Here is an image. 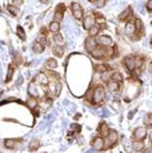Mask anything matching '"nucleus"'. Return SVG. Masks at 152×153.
<instances>
[{
  "instance_id": "1",
  "label": "nucleus",
  "mask_w": 152,
  "mask_h": 153,
  "mask_svg": "<svg viewBox=\"0 0 152 153\" xmlns=\"http://www.w3.org/2000/svg\"><path fill=\"white\" fill-rule=\"evenodd\" d=\"M104 97H106V92H104V89H103V87H101V86H98V87L93 90L92 101H93V103H95V104L101 103V102L103 101V99H104Z\"/></svg>"
},
{
  "instance_id": "2",
  "label": "nucleus",
  "mask_w": 152,
  "mask_h": 153,
  "mask_svg": "<svg viewBox=\"0 0 152 153\" xmlns=\"http://www.w3.org/2000/svg\"><path fill=\"white\" fill-rule=\"evenodd\" d=\"M117 139H118V134L116 131H111L107 134V141H106V146L107 148H111L115 143L117 142Z\"/></svg>"
},
{
  "instance_id": "3",
  "label": "nucleus",
  "mask_w": 152,
  "mask_h": 153,
  "mask_svg": "<svg viewBox=\"0 0 152 153\" xmlns=\"http://www.w3.org/2000/svg\"><path fill=\"white\" fill-rule=\"evenodd\" d=\"M71 10H72L73 16L77 19H81L82 18V8H81V6L78 2H73L72 5H71Z\"/></svg>"
},
{
  "instance_id": "4",
  "label": "nucleus",
  "mask_w": 152,
  "mask_h": 153,
  "mask_svg": "<svg viewBox=\"0 0 152 153\" xmlns=\"http://www.w3.org/2000/svg\"><path fill=\"white\" fill-rule=\"evenodd\" d=\"M97 42L101 46H104V47H111L113 44L112 39L108 36H100L97 39Z\"/></svg>"
},
{
  "instance_id": "5",
  "label": "nucleus",
  "mask_w": 152,
  "mask_h": 153,
  "mask_svg": "<svg viewBox=\"0 0 152 153\" xmlns=\"http://www.w3.org/2000/svg\"><path fill=\"white\" fill-rule=\"evenodd\" d=\"M94 22H95V19L92 15H88L87 17H85L83 19V27L85 29L89 30L92 26H94Z\"/></svg>"
},
{
  "instance_id": "6",
  "label": "nucleus",
  "mask_w": 152,
  "mask_h": 153,
  "mask_svg": "<svg viewBox=\"0 0 152 153\" xmlns=\"http://www.w3.org/2000/svg\"><path fill=\"white\" fill-rule=\"evenodd\" d=\"M35 81H36V83H40V84H48L49 83V80L44 72L38 73L35 77Z\"/></svg>"
},
{
  "instance_id": "7",
  "label": "nucleus",
  "mask_w": 152,
  "mask_h": 153,
  "mask_svg": "<svg viewBox=\"0 0 152 153\" xmlns=\"http://www.w3.org/2000/svg\"><path fill=\"white\" fill-rule=\"evenodd\" d=\"M28 93H29L30 97L32 98H37L39 95V92H38V89L36 87V81H32L28 87Z\"/></svg>"
},
{
  "instance_id": "8",
  "label": "nucleus",
  "mask_w": 152,
  "mask_h": 153,
  "mask_svg": "<svg viewBox=\"0 0 152 153\" xmlns=\"http://www.w3.org/2000/svg\"><path fill=\"white\" fill-rule=\"evenodd\" d=\"M124 65H125V67L129 70H133L136 68V58H133L131 56L127 57V58L124 59Z\"/></svg>"
},
{
  "instance_id": "9",
  "label": "nucleus",
  "mask_w": 152,
  "mask_h": 153,
  "mask_svg": "<svg viewBox=\"0 0 152 153\" xmlns=\"http://www.w3.org/2000/svg\"><path fill=\"white\" fill-rule=\"evenodd\" d=\"M147 137V130L145 128H138L134 131V138L137 140H143Z\"/></svg>"
},
{
  "instance_id": "10",
  "label": "nucleus",
  "mask_w": 152,
  "mask_h": 153,
  "mask_svg": "<svg viewBox=\"0 0 152 153\" xmlns=\"http://www.w3.org/2000/svg\"><path fill=\"white\" fill-rule=\"evenodd\" d=\"M92 146H93L94 150L100 151L102 148L104 146V141H103V139L102 138H95L93 140V142H92Z\"/></svg>"
},
{
  "instance_id": "11",
  "label": "nucleus",
  "mask_w": 152,
  "mask_h": 153,
  "mask_svg": "<svg viewBox=\"0 0 152 153\" xmlns=\"http://www.w3.org/2000/svg\"><path fill=\"white\" fill-rule=\"evenodd\" d=\"M97 40H94L93 38H88L87 40H86V49H87L88 51H91L93 50V49H95V47H97Z\"/></svg>"
},
{
  "instance_id": "12",
  "label": "nucleus",
  "mask_w": 152,
  "mask_h": 153,
  "mask_svg": "<svg viewBox=\"0 0 152 153\" xmlns=\"http://www.w3.org/2000/svg\"><path fill=\"white\" fill-rule=\"evenodd\" d=\"M136 31V24L133 21H129L127 24H125V33L128 36H132Z\"/></svg>"
},
{
  "instance_id": "13",
  "label": "nucleus",
  "mask_w": 152,
  "mask_h": 153,
  "mask_svg": "<svg viewBox=\"0 0 152 153\" xmlns=\"http://www.w3.org/2000/svg\"><path fill=\"white\" fill-rule=\"evenodd\" d=\"M91 56L95 59H101L106 56V51L100 49V48H99V49L95 48V49H93V50L91 51Z\"/></svg>"
},
{
  "instance_id": "14",
  "label": "nucleus",
  "mask_w": 152,
  "mask_h": 153,
  "mask_svg": "<svg viewBox=\"0 0 152 153\" xmlns=\"http://www.w3.org/2000/svg\"><path fill=\"white\" fill-rule=\"evenodd\" d=\"M18 141H20V140H15V139H7V140L5 141V146H6L7 149H15L16 146H17Z\"/></svg>"
},
{
  "instance_id": "15",
  "label": "nucleus",
  "mask_w": 152,
  "mask_h": 153,
  "mask_svg": "<svg viewBox=\"0 0 152 153\" xmlns=\"http://www.w3.org/2000/svg\"><path fill=\"white\" fill-rule=\"evenodd\" d=\"M32 49H33V52H36V53H42L44 50V46L41 42H35L33 44V47H32Z\"/></svg>"
},
{
  "instance_id": "16",
  "label": "nucleus",
  "mask_w": 152,
  "mask_h": 153,
  "mask_svg": "<svg viewBox=\"0 0 152 153\" xmlns=\"http://www.w3.org/2000/svg\"><path fill=\"white\" fill-rule=\"evenodd\" d=\"M53 54H56L57 57H62L63 56V48L60 44L55 46L53 47Z\"/></svg>"
},
{
  "instance_id": "17",
  "label": "nucleus",
  "mask_w": 152,
  "mask_h": 153,
  "mask_svg": "<svg viewBox=\"0 0 152 153\" xmlns=\"http://www.w3.org/2000/svg\"><path fill=\"white\" fill-rule=\"evenodd\" d=\"M40 146V142H39V140L38 139H33L31 142L29 143V149L30 151H36L37 149L39 148Z\"/></svg>"
},
{
  "instance_id": "18",
  "label": "nucleus",
  "mask_w": 152,
  "mask_h": 153,
  "mask_svg": "<svg viewBox=\"0 0 152 153\" xmlns=\"http://www.w3.org/2000/svg\"><path fill=\"white\" fill-rule=\"evenodd\" d=\"M143 146H145V143L142 142V141H136L134 143H133V150L136 151V152H139V151H142L143 150Z\"/></svg>"
},
{
  "instance_id": "19",
  "label": "nucleus",
  "mask_w": 152,
  "mask_h": 153,
  "mask_svg": "<svg viewBox=\"0 0 152 153\" xmlns=\"http://www.w3.org/2000/svg\"><path fill=\"white\" fill-rule=\"evenodd\" d=\"M130 15H131V9H130V8H127V9L123 11L122 14L119 16V19H120L121 21H124L125 19H128V18L130 17Z\"/></svg>"
},
{
  "instance_id": "20",
  "label": "nucleus",
  "mask_w": 152,
  "mask_h": 153,
  "mask_svg": "<svg viewBox=\"0 0 152 153\" xmlns=\"http://www.w3.org/2000/svg\"><path fill=\"white\" fill-rule=\"evenodd\" d=\"M49 29H50V31H52L53 33H55V32H58L59 30H60V24H59V22L52 21L50 23V26H49Z\"/></svg>"
},
{
  "instance_id": "21",
  "label": "nucleus",
  "mask_w": 152,
  "mask_h": 153,
  "mask_svg": "<svg viewBox=\"0 0 152 153\" xmlns=\"http://www.w3.org/2000/svg\"><path fill=\"white\" fill-rule=\"evenodd\" d=\"M7 9H8V11H9L12 16H17L19 14V9H18L17 6H15V5H11V6L9 5L7 7Z\"/></svg>"
},
{
  "instance_id": "22",
  "label": "nucleus",
  "mask_w": 152,
  "mask_h": 153,
  "mask_svg": "<svg viewBox=\"0 0 152 153\" xmlns=\"http://www.w3.org/2000/svg\"><path fill=\"white\" fill-rule=\"evenodd\" d=\"M98 130H99V132L101 133L102 135H107L108 134V125L106 123H101L100 126L98 128Z\"/></svg>"
},
{
  "instance_id": "23",
  "label": "nucleus",
  "mask_w": 152,
  "mask_h": 153,
  "mask_svg": "<svg viewBox=\"0 0 152 153\" xmlns=\"http://www.w3.org/2000/svg\"><path fill=\"white\" fill-rule=\"evenodd\" d=\"M14 66L12 65H10L9 68H8V72H7V77H6V82H9V81L11 80V78H12V74H14Z\"/></svg>"
},
{
  "instance_id": "24",
  "label": "nucleus",
  "mask_w": 152,
  "mask_h": 153,
  "mask_svg": "<svg viewBox=\"0 0 152 153\" xmlns=\"http://www.w3.org/2000/svg\"><path fill=\"white\" fill-rule=\"evenodd\" d=\"M94 69H95V71H98V72L109 71V68L106 66V65H95V66H94Z\"/></svg>"
},
{
  "instance_id": "25",
  "label": "nucleus",
  "mask_w": 152,
  "mask_h": 153,
  "mask_svg": "<svg viewBox=\"0 0 152 153\" xmlns=\"http://www.w3.org/2000/svg\"><path fill=\"white\" fill-rule=\"evenodd\" d=\"M108 87L111 91H116V90L119 89V84H118V82H117V81L113 80V81H110V82H109Z\"/></svg>"
},
{
  "instance_id": "26",
  "label": "nucleus",
  "mask_w": 152,
  "mask_h": 153,
  "mask_svg": "<svg viewBox=\"0 0 152 153\" xmlns=\"http://www.w3.org/2000/svg\"><path fill=\"white\" fill-rule=\"evenodd\" d=\"M143 122L145 125H152V113H147V116L143 118Z\"/></svg>"
},
{
  "instance_id": "27",
  "label": "nucleus",
  "mask_w": 152,
  "mask_h": 153,
  "mask_svg": "<svg viewBox=\"0 0 152 153\" xmlns=\"http://www.w3.org/2000/svg\"><path fill=\"white\" fill-rule=\"evenodd\" d=\"M57 66H58V63H57V61L55 59H49L47 61V67L50 68V69H55V68H57Z\"/></svg>"
},
{
  "instance_id": "28",
  "label": "nucleus",
  "mask_w": 152,
  "mask_h": 153,
  "mask_svg": "<svg viewBox=\"0 0 152 153\" xmlns=\"http://www.w3.org/2000/svg\"><path fill=\"white\" fill-rule=\"evenodd\" d=\"M17 33H18V36H19V38H20L21 40H26V33H25V31L22 29V27L18 26V28H17Z\"/></svg>"
},
{
  "instance_id": "29",
  "label": "nucleus",
  "mask_w": 152,
  "mask_h": 153,
  "mask_svg": "<svg viewBox=\"0 0 152 153\" xmlns=\"http://www.w3.org/2000/svg\"><path fill=\"white\" fill-rule=\"evenodd\" d=\"M99 27L98 26H92L90 29H89V35L91 37H93V36H95V35H98V32H99Z\"/></svg>"
},
{
  "instance_id": "30",
  "label": "nucleus",
  "mask_w": 152,
  "mask_h": 153,
  "mask_svg": "<svg viewBox=\"0 0 152 153\" xmlns=\"http://www.w3.org/2000/svg\"><path fill=\"white\" fill-rule=\"evenodd\" d=\"M111 79L117 81V82H120V81H122V75H121V73L120 72H115V73H112Z\"/></svg>"
},
{
  "instance_id": "31",
  "label": "nucleus",
  "mask_w": 152,
  "mask_h": 153,
  "mask_svg": "<svg viewBox=\"0 0 152 153\" xmlns=\"http://www.w3.org/2000/svg\"><path fill=\"white\" fill-rule=\"evenodd\" d=\"M61 88H62V86H61V83H57V86H56V88L53 89V95H56V97H58L59 95H60V92H61Z\"/></svg>"
},
{
  "instance_id": "32",
  "label": "nucleus",
  "mask_w": 152,
  "mask_h": 153,
  "mask_svg": "<svg viewBox=\"0 0 152 153\" xmlns=\"http://www.w3.org/2000/svg\"><path fill=\"white\" fill-rule=\"evenodd\" d=\"M62 17H63V12H60V11H56L55 14V21H61L62 20Z\"/></svg>"
},
{
  "instance_id": "33",
  "label": "nucleus",
  "mask_w": 152,
  "mask_h": 153,
  "mask_svg": "<svg viewBox=\"0 0 152 153\" xmlns=\"http://www.w3.org/2000/svg\"><path fill=\"white\" fill-rule=\"evenodd\" d=\"M28 105H29L30 109L35 110V108H37V105H38L37 100H35V99H31V100H29V101H28Z\"/></svg>"
},
{
  "instance_id": "34",
  "label": "nucleus",
  "mask_w": 152,
  "mask_h": 153,
  "mask_svg": "<svg viewBox=\"0 0 152 153\" xmlns=\"http://www.w3.org/2000/svg\"><path fill=\"white\" fill-rule=\"evenodd\" d=\"M93 2L98 8H102L106 3V0H93Z\"/></svg>"
},
{
  "instance_id": "35",
  "label": "nucleus",
  "mask_w": 152,
  "mask_h": 153,
  "mask_svg": "<svg viewBox=\"0 0 152 153\" xmlns=\"http://www.w3.org/2000/svg\"><path fill=\"white\" fill-rule=\"evenodd\" d=\"M53 39H55V41L59 44H61V42H62V40H63V39H62V36H61V35H59V33L55 35V36H53Z\"/></svg>"
},
{
  "instance_id": "36",
  "label": "nucleus",
  "mask_w": 152,
  "mask_h": 153,
  "mask_svg": "<svg viewBox=\"0 0 152 153\" xmlns=\"http://www.w3.org/2000/svg\"><path fill=\"white\" fill-rule=\"evenodd\" d=\"M56 11L65 12V6L63 5V3H59L58 6H57V9H56Z\"/></svg>"
},
{
  "instance_id": "37",
  "label": "nucleus",
  "mask_w": 152,
  "mask_h": 153,
  "mask_svg": "<svg viewBox=\"0 0 152 153\" xmlns=\"http://www.w3.org/2000/svg\"><path fill=\"white\" fill-rule=\"evenodd\" d=\"M142 63H143L142 59L140 58V57H137V58H136V67H137V68H139V67L142 66Z\"/></svg>"
},
{
  "instance_id": "38",
  "label": "nucleus",
  "mask_w": 152,
  "mask_h": 153,
  "mask_svg": "<svg viewBox=\"0 0 152 153\" xmlns=\"http://www.w3.org/2000/svg\"><path fill=\"white\" fill-rule=\"evenodd\" d=\"M71 128H72L76 132H79L80 130H81V126H80L79 124H72V125H71Z\"/></svg>"
},
{
  "instance_id": "39",
  "label": "nucleus",
  "mask_w": 152,
  "mask_h": 153,
  "mask_svg": "<svg viewBox=\"0 0 152 153\" xmlns=\"http://www.w3.org/2000/svg\"><path fill=\"white\" fill-rule=\"evenodd\" d=\"M111 75H112V74H110V73H108L107 71H104V74L102 75V79H103V80H108V78H110Z\"/></svg>"
},
{
  "instance_id": "40",
  "label": "nucleus",
  "mask_w": 152,
  "mask_h": 153,
  "mask_svg": "<svg viewBox=\"0 0 152 153\" xmlns=\"http://www.w3.org/2000/svg\"><path fill=\"white\" fill-rule=\"evenodd\" d=\"M12 2H14V5L15 6H20V5H22V2H23V0H12Z\"/></svg>"
},
{
  "instance_id": "41",
  "label": "nucleus",
  "mask_w": 152,
  "mask_h": 153,
  "mask_svg": "<svg viewBox=\"0 0 152 153\" xmlns=\"http://www.w3.org/2000/svg\"><path fill=\"white\" fill-rule=\"evenodd\" d=\"M136 23H137V24H136V30L141 29V20H139V19H138L137 21H136Z\"/></svg>"
},
{
  "instance_id": "42",
  "label": "nucleus",
  "mask_w": 152,
  "mask_h": 153,
  "mask_svg": "<svg viewBox=\"0 0 152 153\" xmlns=\"http://www.w3.org/2000/svg\"><path fill=\"white\" fill-rule=\"evenodd\" d=\"M147 8H148V10H149V11H152V0H150V1L148 2Z\"/></svg>"
},
{
  "instance_id": "43",
  "label": "nucleus",
  "mask_w": 152,
  "mask_h": 153,
  "mask_svg": "<svg viewBox=\"0 0 152 153\" xmlns=\"http://www.w3.org/2000/svg\"><path fill=\"white\" fill-rule=\"evenodd\" d=\"M142 8H143V6H142V2H139V3H138V10H139L140 12H142Z\"/></svg>"
},
{
  "instance_id": "44",
  "label": "nucleus",
  "mask_w": 152,
  "mask_h": 153,
  "mask_svg": "<svg viewBox=\"0 0 152 153\" xmlns=\"http://www.w3.org/2000/svg\"><path fill=\"white\" fill-rule=\"evenodd\" d=\"M103 113H104L103 116H109V113H110V112H109L107 109H103Z\"/></svg>"
},
{
  "instance_id": "45",
  "label": "nucleus",
  "mask_w": 152,
  "mask_h": 153,
  "mask_svg": "<svg viewBox=\"0 0 152 153\" xmlns=\"http://www.w3.org/2000/svg\"><path fill=\"white\" fill-rule=\"evenodd\" d=\"M41 2H48V0H40Z\"/></svg>"
},
{
  "instance_id": "46",
  "label": "nucleus",
  "mask_w": 152,
  "mask_h": 153,
  "mask_svg": "<svg viewBox=\"0 0 152 153\" xmlns=\"http://www.w3.org/2000/svg\"><path fill=\"white\" fill-rule=\"evenodd\" d=\"M145 152H152V150H145Z\"/></svg>"
},
{
  "instance_id": "47",
  "label": "nucleus",
  "mask_w": 152,
  "mask_h": 153,
  "mask_svg": "<svg viewBox=\"0 0 152 153\" xmlns=\"http://www.w3.org/2000/svg\"><path fill=\"white\" fill-rule=\"evenodd\" d=\"M151 46H152V40H151Z\"/></svg>"
}]
</instances>
